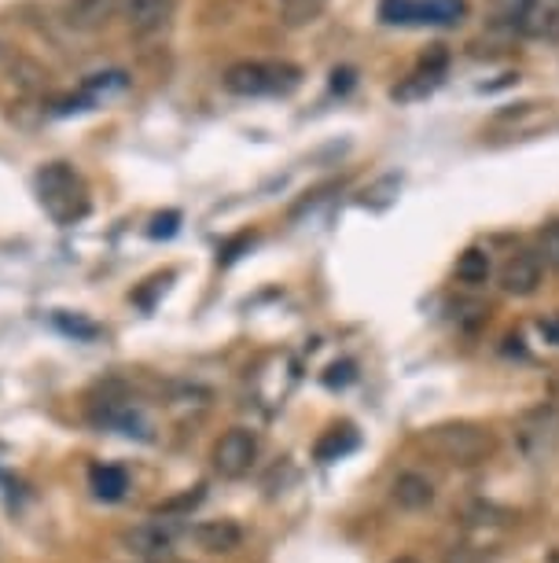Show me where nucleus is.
<instances>
[{
    "label": "nucleus",
    "mask_w": 559,
    "mask_h": 563,
    "mask_svg": "<svg viewBox=\"0 0 559 563\" xmlns=\"http://www.w3.org/2000/svg\"><path fill=\"white\" fill-rule=\"evenodd\" d=\"M420 445L427 450V457L449 464V468H479L497 453V435L471 420H449L427 427L420 435Z\"/></svg>",
    "instance_id": "obj_1"
},
{
    "label": "nucleus",
    "mask_w": 559,
    "mask_h": 563,
    "mask_svg": "<svg viewBox=\"0 0 559 563\" xmlns=\"http://www.w3.org/2000/svg\"><path fill=\"white\" fill-rule=\"evenodd\" d=\"M37 196L55 225H78L89 213V188H85L82 173L66 162H52L37 173Z\"/></svg>",
    "instance_id": "obj_2"
},
{
    "label": "nucleus",
    "mask_w": 559,
    "mask_h": 563,
    "mask_svg": "<svg viewBox=\"0 0 559 563\" xmlns=\"http://www.w3.org/2000/svg\"><path fill=\"white\" fill-rule=\"evenodd\" d=\"M233 96H287L302 85V71L280 60H239L221 77Z\"/></svg>",
    "instance_id": "obj_3"
},
{
    "label": "nucleus",
    "mask_w": 559,
    "mask_h": 563,
    "mask_svg": "<svg viewBox=\"0 0 559 563\" xmlns=\"http://www.w3.org/2000/svg\"><path fill=\"white\" fill-rule=\"evenodd\" d=\"M494 23L530 41H559V0H494Z\"/></svg>",
    "instance_id": "obj_4"
},
{
    "label": "nucleus",
    "mask_w": 559,
    "mask_h": 563,
    "mask_svg": "<svg viewBox=\"0 0 559 563\" xmlns=\"http://www.w3.org/2000/svg\"><path fill=\"white\" fill-rule=\"evenodd\" d=\"M464 0H380V19L387 26H449L460 23Z\"/></svg>",
    "instance_id": "obj_5"
},
{
    "label": "nucleus",
    "mask_w": 559,
    "mask_h": 563,
    "mask_svg": "<svg viewBox=\"0 0 559 563\" xmlns=\"http://www.w3.org/2000/svg\"><path fill=\"white\" fill-rule=\"evenodd\" d=\"M258 453H262V442H258V435L250 427H228L214 442V450H210V464H214L221 479H244L254 468Z\"/></svg>",
    "instance_id": "obj_6"
},
{
    "label": "nucleus",
    "mask_w": 559,
    "mask_h": 563,
    "mask_svg": "<svg viewBox=\"0 0 559 563\" xmlns=\"http://www.w3.org/2000/svg\"><path fill=\"white\" fill-rule=\"evenodd\" d=\"M119 541H122V549L129 552L133 560H144V563L173 560V552H177V530H173L170 519L137 523V527L122 530Z\"/></svg>",
    "instance_id": "obj_7"
},
{
    "label": "nucleus",
    "mask_w": 559,
    "mask_h": 563,
    "mask_svg": "<svg viewBox=\"0 0 559 563\" xmlns=\"http://www.w3.org/2000/svg\"><path fill=\"white\" fill-rule=\"evenodd\" d=\"M500 291L512 298H530L545 280V255L542 250H515L512 258L500 266Z\"/></svg>",
    "instance_id": "obj_8"
},
{
    "label": "nucleus",
    "mask_w": 559,
    "mask_h": 563,
    "mask_svg": "<svg viewBox=\"0 0 559 563\" xmlns=\"http://www.w3.org/2000/svg\"><path fill=\"white\" fill-rule=\"evenodd\" d=\"M122 15V0H63L60 19L74 34H100Z\"/></svg>",
    "instance_id": "obj_9"
},
{
    "label": "nucleus",
    "mask_w": 559,
    "mask_h": 563,
    "mask_svg": "<svg viewBox=\"0 0 559 563\" xmlns=\"http://www.w3.org/2000/svg\"><path fill=\"white\" fill-rule=\"evenodd\" d=\"M177 0H122V19L133 37H156L173 23Z\"/></svg>",
    "instance_id": "obj_10"
},
{
    "label": "nucleus",
    "mask_w": 559,
    "mask_h": 563,
    "mask_svg": "<svg viewBox=\"0 0 559 563\" xmlns=\"http://www.w3.org/2000/svg\"><path fill=\"white\" fill-rule=\"evenodd\" d=\"M188 534L202 552H210V556H228V552H236L244 546V527H239L236 519H202Z\"/></svg>",
    "instance_id": "obj_11"
},
{
    "label": "nucleus",
    "mask_w": 559,
    "mask_h": 563,
    "mask_svg": "<svg viewBox=\"0 0 559 563\" xmlns=\"http://www.w3.org/2000/svg\"><path fill=\"white\" fill-rule=\"evenodd\" d=\"M390 501L398 504L401 512H423L435 504V482L423 472H401L398 479L390 482Z\"/></svg>",
    "instance_id": "obj_12"
},
{
    "label": "nucleus",
    "mask_w": 559,
    "mask_h": 563,
    "mask_svg": "<svg viewBox=\"0 0 559 563\" xmlns=\"http://www.w3.org/2000/svg\"><path fill=\"white\" fill-rule=\"evenodd\" d=\"M96 420L114 427V431H122V435H137V439H148V420H144L140 409L129 402V397H108V402L96 409Z\"/></svg>",
    "instance_id": "obj_13"
},
{
    "label": "nucleus",
    "mask_w": 559,
    "mask_h": 563,
    "mask_svg": "<svg viewBox=\"0 0 559 563\" xmlns=\"http://www.w3.org/2000/svg\"><path fill=\"white\" fill-rule=\"evenodd\" d=\"M89 487L100 501H122L125 490H129V475L119 464H96L89 472Z\"/></svg>",
    "instance_id": "obj_14"
},
{
    "label": "nucleus",
    "mask_w": 559,
    "mask_h": 563,
    "mask_svg": "<svg viewBox=\"0 0 559 563\" xmlns=\"http://www.w3.org/2000/svg\"><path fill=\"white\" fill-rule=\"evenodd\" d=\"M489 273H494V261H489V250L468 247L464 255L457 258V280H460V284L479 287V284H486Z\"/></svg>",
    "instance_id": "obj_15"
},
{
    "label": "nucleus",
    "mask_w": 559,
    "mask_h": 563,
    "mask_svg": "<svg viewBox=\"0 0 559 563\" xmlns=\"http://www.w3.org/2000/svg\"><path fill=\"white\" fill-rule=\"evenodd\" d=\"M358 450V431L353 427H332V431H324V439L313 445V457L316 461H339L346 453Z\"/></svg>",
    "instance_id": "obj_16"
},
{
    "label": "nucleus",
    "mask_w": 559,
    "mask_h": 563,
    "mask_svg": "<svg viewBox=\"0 0 559 563\" xmlns=\"http://www.w3.org/2000/svg\"><path fill=\"white\" fill-rule=\"evenodd\" d=\"M324 4L327 0H280V12H284L287 26H302V23H313V19L324 12Z\"/></svg>",
    "instance_id": "obj_17"
},
{
    "label": "nucleus",
    "mask_w": 559,
    "mask_h": 563,
    "mask_svg": "<svg viewBox=\"0 0 559 563\" xmlns=\"http://www.w3.org/2000/svg\"><path fill=\"white\" fill-rule=\"evenodd\" d=\"M125 85H129V77H125L122 71H111V74H92L89 82H85V93L89 96H108L111 89L122 93Z\"/></svg>",
    "instance_id": "obj_18"
},
{
    "label": "nucleus",
    "mask_w": 559,
    "mask_h": 563,
    "mask_svg": "<svg viewBox=\"0 0 559 563\" xmlns=\"http://www.w3.org/2000/svg\"><path fill=\"white\" fill-rule=\"evenodd\" d=\"M468 519L479 523V527H497V523H508V519H512V512L497 509V504H471V509H468Z\"/></svg>",
    "instance_id": "obj_19"
},
{
    "label": "nucleus",
    "mask_w": 559,
    "mask_h": 563,
    "mask_svg": "<svg viewBox=\"0 0 559 563\" xmlns=\"http://www.w3.org/2000/svg\"><path fill=\"white\" fill-rule=\"evenodd\" d=\"M202 501V487H196V493H181V498H173V501H162L159 509H156V516H181V512H188V509H196V504Z\"/></svg>",
    "instance_id": "obj_20"
},
{
    "label": "nucleus",
    "mask_w": 559,
    "mask_h": 563,
    "mask_svg": "<svg viewBox=\"0 0 559 563\" xmlns=\"http://www.w3.org/2000/svg\"><path fill=\"white\" fill-rule=\"evenodd\" d=\"M177 221H181V213H173V210H170V213H159V218L151 221L148 232H151L156 240H159V236H173V232H177Z\"/></svg>",
    "instance_id": "obj_21"
},
{
    "label": "nucleus",
    "mask_w": 559,
    "mask_h": 563,
    "mask_svg": "<svg viewBox=\"0 0 559 563\" xmlns=\"http://www.w3.org/2000/svg\"><path fill=\"white\" fill-rule=\"evenodd\" d=\"M350 380H353V365L350 362L332 365V368H327V376H324L327 387H343V383H350Z\"/></svg>",
    "instance_id": "obj_22"
},
{
    "label": "nucleus",
    "mask_w": 559,
    "mask_h": 563,
    "mask_svg": "<svg viewBox=\"0 0 559 563\" xmlns=\"http://www.w3.org/2000/svg\"><path fill=\"white\" fill-rule=\"evenodd\" d=\"M537 332H542V339H545V343L559 346V314H552V317H542V320H537Z\"/></svg>",
    "instance_id": "obj_23"
},
{
    "label": "nucleus",
    "mask_w": 559,
    "mask_h": 563,
    "mask_svg": "<svg viewBox=\"0 0 559 563\" xmlns=\"http://www.w3.org/2000/svg\"><path fill=\"white\" fill-rule=\"evenodd\" d=\"M446 563H479V552L471 546H452L446 552Z\"/></svg>",
    "instance_id": "obj_24"
},
{
    "label": "nucleus",
    "mask_w": 559,
    "mask_h": 563,
    "mask_svg": "<svg viewBox=\"0 0 559 563\" xmlns=\"http://www.w3.org/2000/svg\"><path fill=\"white\" fill-rule=\"evenodd\" d=\"M542 255H545V261H552V266H559V225L545 236V250H542Z\"/></svg>",
    "instance_id": "obj_25"
},
{
    "label": "nucleus",
    "mask_w": 559,
    "mask_h": 563,
    "mask_svg": "<svg viewBox=\"0 0 559 563\" xmlns=\"http://www.w3.org/2000/svg\"><path fill=\"white\" fill-rule=\"evenodd\" d=\"M394 563H420V560H412V556H398V560H394Z\"/></svg>",
    "instance_id": "obj_26"
}]
</instances>
